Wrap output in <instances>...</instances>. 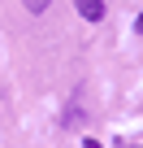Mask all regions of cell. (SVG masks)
Segmentation results:
<instances>
[{
  "instance_id": "3957f363",
  "label": "cell",
  "mask_w": 143,
  "mask_h": 148,
  "mask_svg": "<svg viewBox=\"0 0 143 148\" xmlns=\"http://www.w3.org/2000/svg\"><path fill=\"white\" fill-rule=\"evenodd\" d=\"M134 31H143V18H139V22H134Z\"/></svg>"
},
{
  "instance_id": "7a4b0ae2",
  "label": "cell",
  "mask_w": 143,
  "mask_h": 148,
  "mask_svg": "<svg viewBox=\"0 0 143 148\" xmlns=\"http://www.w3.org/2000/svg\"><path fill=\"white\" fill-rule=\"evenodd\" d=\"M22 5H26V9H30V13H43V9H48V5H52V0H22Z\"/></svg>"
},
{
  "instance_id": "6da1fadb",
  "label": "cell",
  "mask_w": 143,
  "mask_h": 148,
  "mask_svg": "<svg viewBox=\"0 0 143 148\" xmlns=\"http://www.w3.org/2000/svg\"><path fill=\"white\" fill-rule=\"evenodd\" d=\"M74 5H78V13H83L87 22H100V18H104V0H74Z\"/></svg>"
}]
</instances>
